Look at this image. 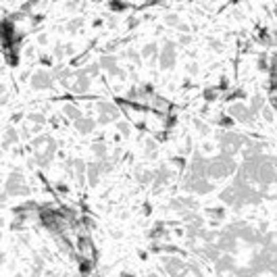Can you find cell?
I'll use <instances>...</instances> for the list:
<instances>
[{"label": "cell", "instance_id": "obj_1", "mask_svg": "<svg viewBox=\"0 0 277 277\" xmlns=\"http://www.w3.org/2000/svg\"><path fill=\"white\" fill-rule=\"evenodd\" d=\"M227 115L236 121V123H240V125H252L254 121L258 119V115L248 107V102H244V100H233V102H229L227 105Z\"/></svg>", "mask_w": 277, "mask_h": 277}, {"label": "cell", "instance_id": "obj_2", "mask_svg": "<svg viewBox=\"0 0 277 277\" xmlns=\"http://www.w3.org/2000/svg\"><path fill=\"white\" fill-rule=\"evenodd\" d=\"M157 60H159L161 71H171V69L177 65V44H175V42L167 40L165 44L161 46L159 58H157Z\"/></svg>", "mask_w": 277, "mask_h": 277}, {"label": "cell", "instance_id": "obj_3", "mask_svg": "<svg viewBox=\"0 0 277 277\" xmlns=\"http://www.w3.org/2000/svg\"><path fill=\"white\" fill-rule=\"evenodd\" d=\"M98 63H100V69H102V71H105L107 75L117 77V80H127V71L119 65V58L112 55V53L102 55V56L98 58Z\"/></svg>", "mask_w": 277, "mask_h": 277}, {"label": "cell", "instance_id": "obj_4", "mask_svg": "<svg viewBox=\"0 0 277 277\" xmlns=\"http://www.w3.org/2000/svg\"><path fill=\"white\" fill-rule=\"evenodd\" d=\"M94 109H96V112H100V115H107L112 123L121 119V107L115 100H96L94 102Z\"/></svg>", "mask_w": 277, "mask_h": 277}, {"label": "cell", "instance_id": "obj_5", "mask_svg": "<svg viewBox=\"0 0 277 277\" xmlns=\"http://www.w3.org/2000/svg\"><path fill=\"white\" fill-rule=\"evenodd\" d=\"M173 177H175V169L171 165H161L159 169H154V179H152L154 190H163L167 184H171Z\"/></svg>", "mask_w": 277, "mask_h": 277}, {"label": "cell", "instance_id": "obj_6", "mask_svg": "<svg viewBox=\"0 0 277 277\" xmlns=\"http://www.w3.org/2000/svg\"><path fill=\"white\" fill-rule=\"evenodd\" d=\"M29 83H31V88L33 90H50V88H55V77H53V71H36L31 75V80H29Z\"/></svg>", "mask_w": 277, "mask_h": 277}, {"label": "cell", "instance_id": "obj_7", "mask_svg": "<svg viewBox=\"0 0 277 277\" xmlns=\"http://www.w3.org/2000/svg\"><path fill=\"white\" fill-rule=\"evenodd\" d=\"M186 265L188 263L181 256H167V258H163V273H167L169 277H177L186 269Z\"/></svg>", "mask_w": 277, "mask_h": 277}, {"label": "cell", "instance_id": "obj_8", "mask_svg": "<svg viewBox=\"0 0 277 277\" xmlns=\"http://www.w3.org/2000/svg\"><path fill=\"white\" fill-rule=\"evenodd\" d=\"M96 119L94 117H90V115H83V117H80L77 121H73V129L80 136H90V134H94L96 132Z\"/></svg>", "mask_w": 277, "mask_h": 277}, {"label": "cell", "instance_id": "obj_9", "mask_svg": "<svg viewBox=\"0 0 277 277\" xmlns=\"http://www.w3.org/2000/svg\"><path fill=\"white\" fill-rule=\"evenodd\" d=\"M213 265H215V269H217V273H233V271H238V265H236L233 254H225L223 252Z\"/></svg>", "mask_w": 277, "mask_h": 277}, {"label": "cell", "instance_id": "obj_10", "mask_svg": "<svg viewBox=\"0 0 277 277\" xmlns=\"http://www.w3.org/2000/svg\"><path fill=\"white\" fill-rule=\"evenodd\" d=\"M60 112H63V117H65L67 121H71V123L85 115V112L82 111V107L77 105V102H73V100H67L65 105H63V109H60Z\"/></svg>", "mask_w": 277, "mask_h": 277}, {"label": "cell", "instance_id": "obj_11", "mask_svg": "<svg viewBox=\"0 0 277 277\" xmlns=\"http://www.w3.org/2000/svg\"><path fill=\"white\" fill-rule=\"evenodd\" d=\"M100 177H102V171H100L98 161L88 163V167H85V181H88V186L90 188H96L100 184Z\"/></svg>", "mask_w": 277, "mask_h": 277}, {"label": "cell", "instance_id": "obj_12", "mask_svg": "<svg viewBox=\"0 0 277 277\" xmlns=\"http://www.w3.org/2000/svg\"><path fill=\"white\" fill-rule=\"evenodd\" d=\"M219 200L223 202V204H227L229 209H233V204L238 202V190H236V186H227V188H223L221 190V194H219Z\"/></svg>", "mask_w": 277, "mask_h": 277}, {"label": "cell", "instance_id": "obj_13", "mask_svg": "<svg viewBox=\"0 0 277 277\" xmlns=\"http://www.w3.org/2000/svg\"><path fill=\"white\" fill-rule=\"evenodd\" d=\"M134 175H136V181L140 186H152V179H154V171L152 169H146V167H136L134 171Z\"/></svg>", "mask_w": 277, "mask_h": 277}, {"label": "cell", "instance_id": "obj_14", "mask_svg": "<svg viewBox=\"0 0 277 277\" xmlns=\"http://www.w3.org/2000/svg\"><path fill=\"white\" fill-rule=\"evenodd\" d=\"M159 150H161V146L157 140H146V144L142 146V157L146 161H154L159 157Z\"/></svg>", "mask_w": 277, "mask_h": 277}, {"label": "cell", "instance_id": "obj_15", "mask_svg": "<svg viewBox=\"0 0 277 277\" xmlns=\"http://www.w3.org/2000/svg\"><path fill=\"white\" fill-rule=\"evenodd\" d=\"M159 50L161 46L157 44V42H148V44H144L140 55H142V60H157L159 58Z\"/></svg>", "mask_w": 277, "mask_h": 277}, {"label": "cell", "instance_id": "obj_16", "mask_svg": "<svg viewBox=\"0 0 277 277\" xmlns=\"http://www.w3.org/2000/svg\"><path fill=\"white\" fill-rule=\"evenodd\" d=\"M90 152L94 154L96 159H107L109 157V144L105 140H96L90 144Z\"/></svg>", "mask_w": 277, "mask_h": 277}, {"label": "cell", "instance_id": "obj_17", "mask_svg": "<svg viewBox=\"0 0 277 277\" xmlns=\"http://www.w3.org/2000/svg\"><path fill=\"white\" fill-rule=\"evenodd\" d=\"M248 107L252 109L256 115L258 112H261L265 107H267V98H265V94H261V92H256V94H252V96H250V100H248Z\"/></svg>", "mask_w": 277, "mask_h": 277}, {"label": "cell", "instance_id": "obj_18", "mask_svg": "<svg viewBox=\"0 0 277 277\" xmlns=\"http://www.w3.org/2000/svg\"><path fill=\"white\" fill-rule=\"evenodd\" d=\"M115 125H117V132H119V136L121 138H132V134H134V123L132 121H127V119H119V121H115Z\"/></svg>", "mask_w": 277, "mask_h": 277}, {"label": "cell", "instance_id": "obj_19", "mask_svg": "<svg viewBox=\"0 0 277 277\" xmlns=\"http://www.w3.org/2000/svg\"><path fill=\"white\" fill-rule=\"evenodd\" d=\"M206 217H209L211 223H221L227 217V209H223V206H213V209L206 211Z\"/></svg>", "mask_w": 277, "mask_h": 277}, {"label": "cell", "instance_id": "obj_20", "mask_svg": "<svg viewBox=\"0 0 277 277\" xmlns=\"http://www.w3.org/2000/svg\"><path fill=\"white\" fill-rule=\"evenodd\" d=\"M123 58H127L129 65H140L142 63V55L136 48H125L123 50Z\"/></svg>", "mask_w": 277, "mask_h": 277}, {"label": "cell", "instance_id": "obj_21", "mask_svg": "<svg viewBox=\"0 0 277 277\" xmlns=\"http://www.w3.org/2000/svg\"><path fill=\"white\" fill-rule=\"evenodd\" d=\"M165 23L169 25V28L177 29L179 25H181V21H179V15H177V13H167V15H165Z\"/></svg>", "mask_w": 277, "mask_h": 277}, {"label": "cell", "instance_id": "obj_22", "mask_svg": "<svg viewBox=\"0 0 277 277\" xmlns=\"http://www.w3.org/2000/svg\"><path fill=\"white\" fill-rule=\"evenodd\" d=\"M82 25H83V19H71L67 23V31L69 33H77L82 29Z\"/></svg>", "mask_w": 277, "mask_h": 277}, {"label": "cell", "instance_id": "obj_23", "mask_svg": "<svg viewBox=\"0 0 277 277\" xmlns=\"http://www.w3.org/2000/svg\"><path fill=\"white\" fill-rule=\"evenodd\" d=\"M194 125H196V129H198V134H202V136H206V134H211V129H209V125L206 123H202L200 119H194Z\"/></svg>", "mask_w": 277, "mask_h": 277}, {"label": "cell", "instance_id": "obj_24", "mask_svg": "<svg viewBox=\"0 0 277 277\" xmlns=\"http://www.w3.org/2000/svg\"><path fill=\"white\" fill-rule=\"evenodd\" d=\"M28 119H29V121H33V123H38V125H44V121H46L44 112H31V115H29Z\"/></svg>", "mask_w": 277, "mask_h": 277}, {"label": "cell", "instance_id": "obj_25", "mask_svg": "<svg viewBox=\"0 0 277 277\" xmlns=\"http://www.w3.org/2000/svg\"><path fill=\"white\" fill-rule=\"evenodd\" d=\"M190 42H192V38H190L188 33H181V36L177 38V44H179V46H188Z\"/></svg>", "mask_w": 277, "mask_h": 277}, {"label": "cell", "instance_id": "obj_26", "mask_svg": "<svg viewBox=\"0 0 277 277\" xmlns=\"http://www.w3.org/2000/svg\"><path fill=\"white\" fill-rule=\"evenodd\" d=\"M55 190L58 194H69V188L65 184H60V181H56V184H55Z\"/></svg>", "mask_w": 277, "mask_h": 277}, {"label": "cell", "instance_id": "obj_27", "mask_svg": "<svg viewBox=\"0 0 277 277\" xmlns=\"http://www.w3.org/2000/svg\"><path fill=\"white\" fill-rule=\"evenodd\" d=\"M186 69H188V73H190V75H196V73H198V65H196V63H188Z\"/></svg>", "mask_w": 277, "mask_h": 277}, {"label": "cell", "instance_id": "obj_28", "mask_svg": "<svg viewBox=\"0 0 277 277\" xmlns=\"http://www.w3.org/2000/svg\"><path fill=\"white\" fill-rule=\"evenodd\" d=\"M121 277H136V275H132V273H123V275H121Z\"/></svg>", "mask_w": 277, "mask_h": 277}, {"label": "cell", "instance_id": "obj_29", "mask_svg": "<svg viewBox=\"0 0 277 277\" xmlns=\"http://www.w3.org/2000/svg\"><path fill=\"white\" fill-rule=\"evenodd\" d=\"M144 277H159L157 273H148V275H144Z\"/></svg>", "mask_w": 277, "mask_h": 277}]
</instances>
